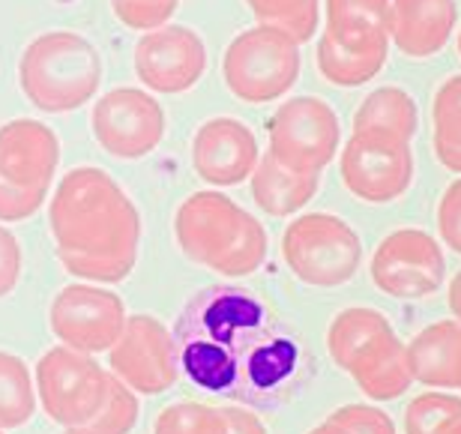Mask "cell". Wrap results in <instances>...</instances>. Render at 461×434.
Segmentation results:
<instances>
[{
	"mask_svg": "<svg viewBox=\"0 0 461 434\" xmlns=\"http://www.w3.org/2000/svg\"><path fill=\"white\" fill-rule=\"evenodd\" d=\"M171 339L180 375L195 390L255 411L288 404L312 377L297 327L240 285H207L192 294Z\"/></svg>",
	"mask_w": 461,
	"mask_h": 434,
	"instance_id": "1",
	"label": "cell"
},
{
	"mask_svg": "<svg viewBox=\"0 0 461 434\" xmlns=\"http://www.w3.org/2000/svg\"><path fill=\"white\" fill-rule=\"evenodd\" d=\"M49 228L63 270L81 282L117 285L141 252V213L103 168H72L51 195Z\"/></svg>",
	"mask_w": 461,
	"mask_h": 434,
	"instance_id": "2",
	"label": "cell"
},
{
	"mask_svg": "<svg viewBox=\"0 0 461 434\" xmlns=\"http://www.w3.org/2000/svg\"><path fill=\"white\" fill-rule=\"evenodd\" d=\"M174 240L192 264L225 279L258 273L270 252L261 219L222 192H195L183 201L174 216Z\"/></svg>",
	"mask_w": 461,
	"mask_h": 434,
	"instance_id": "3",
	"label": "cell"
},
{
	"mask_svg": "<svg viewBox=\"0 0 461 434\" xmlns=\"http://www.w3.org/2000/svg\"><path fill=\"white\" fill-rule=\"evenodd\" d=\"M18 85L33 108L45 114H69L96 96L103 85V58L87 36L49 31L22 51Z\"/></svg>",
	"mask_w": 461,
	"mask_h": 434,
	"instance_id": "4",
	"label": "cell"
},
{
	"mask_svg": "<svg viewBox=\"0 0 461 434\" xmlns=\"http://www.w3.org/2000/svg\"><path fill=\"white\" fill-rule=\"evenodd\" d=\"M303 69L300 42L279 27H249L228 42L222 58V78L230 96L249 105L282 99L297 85Z\"/></svg>",
	"mask_w": 461,
	"mask_h": 434,
	"instance_id": "5",
	"label": "cell"
},
{
	"mask_svg": "<svg viewBox=\"0 0 461 434\" xmlns=\"http://www.w3.org/2000/svg\"><path fill=\"white\" fill-rule=\"evenodd\" d=\"M282 258L294 279L309 288H342L359 273L363 243L345 219L303 213L285 228Z\"/></svg>",
	"mask_w": 461,
	"mask_h": 434,
	"instance_id": "6",
	"label": "cell"
},
{
	"mask_svg": "<svg viewBox=\"0 0 461 434\" xmlns=\"http://www.w3.org/2000/svg\"><path fill=\"white\" fill-rule=\"evenodd\" d=\"M270 156L300 174H321L336 159L342 144V123L336 108L318 96L285 99L267 126Z\"/></svg>",
	"mask_w": 461,
	"mask_h": 434,
	"instance_id": "7",
	"label": "cell"
},
{
	"mask_svg": "<svg viewBox=\"0 0 461 434\" xmlns=\"http://www.w3.org/2000/svg\"><path fill=\"white\" fill-rule=\"evenodd\" d=\"M108 372L94 354L58 345L36 366V393L45 417L63 429H81L105 402Z\"/></svg>",
	"mask_w": 461,
	"mask_h": 434,
	"instance_id": "8",
	"label": "cell"
},
{
	"mask_svg": "<svg viewBox=\"0 0 461 434\" xmlns=\"http://www.w3.org/2000/svg\"><path fill=\"white\" fill-rule=\"evenodd\" d=\"M375 288L395 300H422L444 288V249L422 228H399L377 243L368 264Z\"/></svg>",
	"mask_w": 461,
	"mask_h": 434,
	"instance_id": "9",
	"label": "cell"
},
{
	"mask_svg": "<svg viewBox=\"0 0 461 434\" xmlns=\"http://www.w3.org/2000/svg\"><path fill=\"white\" fill-rule=\"evenodd\" d=\"M339 174L350 195L366 204L399 201L413 183L411 144L375 132H354L339 156Z\"/></svg>",
	"mask_w": 461,
	"mask_h": 434,
	"instance_id": "10",
	"label": "cell"
},
{
	"mask_svg": "<svg viewBox=\"0 0 461 434\" xmlns=\"http://www.w3.org/2000/svg\"><path fill=\"white\" fill-rule=\"evenodd\" d=\"M90 126L108 156L123 162L144 159L165 138V108L147 90L114 87L94 103Z\"/></svg>",
	"mask_w": 461,
	"mask_h": 434,
	"instance_id": "11",
	"label": "cell"
},
{
	"mask_svg": "<svg viewBox=\"0 0 461 434\" xmlns=\"http://www.w3.org/2000/svg\"><path fill=\"white\" fill-rule=\"evenodd\" d=\"M126 306L114 291L90 282L67 285L49 309V327L60 345L81 354H108L126 327Z\"/></svg>",
	"mask_w": 461,
	"mask_h": 434,
	"instance_id": "12",
	"label": "cell"
},
{
	"mask_svg": "<svg viewBox=\"0 0 461 434\" xmlns=\"http://www.w3.org/2000/svg\"><path fill=\"white\" fill-rule=\"evenodd\" d=\"M112 375H117L138 395L168 393L180 381L177 350L171 330L150 315H129L126 327L108 350Z\"/></svg>",
	"mask_w": 461,
	"mask_h": 434,
	"instance_id": "13",
	"label": "cell"
},
{
	"mask_svg": "<svg viewBox=\"0 0 461 434\" xmlns=\"http://www.w3.org/2000/svg\"><path fill=\"white\" fill-rule=\"evenodd\" d=\"M207 72V45L186 24H165L135 45V76L153 94H186Z\"/></svg>",
	"mask_w": 461,
	"mask_h": 434,
	"instance_id": "14",
	"label": "cell"
},
{
	"mask_svg": "<svg viewBox=\"0 0 461 434\" xmlns=\"http://www.w3.org/2000/svg\"><path fill=\"white\" fill-rule=\"evenodd\" d=\"M261 162L255 132L234 117H213L192 138V165L198 177L213 186H240Z\"/></svg>",
	"mask_w": 461,
	"mask_h": 434,
	"instance_id": "15",
	"label": "cell"
},
{
	"mask_svg": "<svg viewBox=\"0 0 461 434\" xmlns=\"http://www.w3.org/2000/svg\"><path fill=\"white\" fill-rule=\"evenodd\" d=\"M60 165V141L51 126L33 117L0 126V177L22 189H51Z\"/></svg>",
	"mask_w": 461,
	"mask_h": 434,
	"instance_id": "16",
	"label": "cell"
},
{
	"mask_svg": "<svg viewBox=\"0 0 461 434\" xmlns=\"http://www.w3.org/2000/svg\"><path fill=\"white\" fill-rule=\"evenodd\" d=\"M456 24V0H390V40L404 58H435L447 49Z\"/></svg>",
	"mask_w": 461,
	"mask_h": 434,
	"instance_id": "17",
	"label": "cell"
},
{
	"mask_svg": "<svg viewBox=\"0 0 461 434\" xmlns=\"http://www.w3.org/2000/svg\"><path fill=\"white\" fill-rule=\"evenodd\" d=\"M395 341L393 324L384 312L368 306L342 309L327 327V350L330 359L354 377L359 368L368 366L377 354H384Z\"/></svg>",
	"mask_w": 461,
	"mask_h": 434,
	"instance_id": "18",
	"label": "cell"
},
{
	"mask_svg": "<svg viewBox=\"0 0 461 434\" xmlns=\"http://www.w3.org/2000/svg\"><path fill=\"white\" fill-rule=\"evenodd\" d=\"M413 381L440 390H461V324L438 321L408 341Z\"/></svg>",
	"mask_w": 461,
	"mask_h": 434,
	"instance_id": "19",
	"label": "cell"
},
{
	"mask_svg": "<svg viewBox=\"0 0 461 434\" xmlns=\"http://www.w3.org/2000/svg\"><path fill=\"white\" fill-rule=\"evenodd\" d=\"M324 33L350 51H390V0H327Z\"/></svg>",
	"mask_w": 461,
	"mask_h": 434,
	"instance_id": "20",
	"label": "cell"
},
{
	"mask_svg": "<svg viewBox=\"0 0 461 434\" xmlns=\"http://www.w3.org/2000/svg\"><path fill=\"white\" fill-rule=\"evenodd\" d=\"M321 174H300L285 168L270 153L261 156L255 174L249 177L255 204L273 219H288L303 213V207L318 195Z\"/></svg>",
	"mask_w": 461,
	"mask_h": 434,
	"instance_id": "21",
	"label": "cell"
},
{
	"mask_svg": "<svg viewBox=\"0 0 461 434\" xmlns=\"http://www.w3.org/2000/svg\"><path fill=\"white\" fill-rule=\"evenodd\" d=\"M420 111L408 90L402 87H375L354 114V132H375L395 138V141H408L417 135Z\"/></svg>",
	"mask_w": 461,
	"mask_h": 434,
	"instance_id": "22",
	"label": "cell"
},
{
	"mask_svg": "<svg viewBox=\"0 0 461 434\" xmlns=\"http://www.w3.org/2000/svg\"><path fill=\"white\" fill-rule=\"evenodd\" d=\"M357 386L363 390L366 399L372 402H393L411 390L413 384V368L408 359V345H402L399 339L393 341L384 354H377L372 363L363 366L354 375Z\"/></svg>",
	"mask_w": 461,
	"mask_h": 434,
	"instance_id": "23",
	"label": "cell"
},
{
	"mask_svg": "<svg viewBox=\"0 0 461 434\" xmlns=\"http://www.w3.org/2000/svg\"><path fill=\"white\" fill-rule=\"evenodd\" d=\"M318 72L336 87H363L384 69L386 51H350L321 33L318 40Z\"/></svg>",
	"mask_w": 461,
	"mask_h": 434,
	"instance_id": "24",
	"label": "cell"
},
{
	"mask_svg": "<svg viewBox=\"0 0 461 434\" xmlns=\"http://www.w3.org/2000/svg\"><path fill=\"white\" fill-rule=\"evenodd\" d=\"M36 413V386L24 359L0 350V429H18Z\"/></svg>",
	"mask_w": 461,
	"mask_h": 434,
	"instance_id": "25",
	"label": "cell"
},
{
	"mask_svg": "<svg viewBox=\"0 0 461 434\" xmlns=\"http://www.w3.org/2000/svg\"><path fill=\"white\" fill-rule=\"evenodd\" d=\"M249 13L267 27H279L300 45L315 36L321 24V0H246Z\"/></svg>",
	"mask_w": 461,
	"mask_h": 434,
	"instance_id": "26",
	"label": "cell"
},
{
	"mask_svg": "<svg viewBox=\"0 0 461 434\" xmlns=\"http://www.w3.org/2000/svg\"><path fill=\"white\" fill-rule=\"evenodd\" d=\"M461 426V399L449 393H422L404 408V434H449Z\"/></svg>",
	"mask_w": 461,
	"mask_h": 434,
	"instance_id": "27",
	"label": "cell"
},
{
	"mask_svg": "<svg viewBox=\"0 0 461 434\" xmlns=\"http://www.w3.org/2000/svg\"><path fill=\"white\" fill-rule=\"evenodd\" d=\"M138 393L120 381L117 375L108 372L105 402L96 411V417L85 422L81 429H72L76 434H129L138 422Z\"/></svg>",
	"mask_w": 461,
	"mask_h": 434,
	"instance_id": "28",
	"label": "cell"
},
{
	"mask_svg": "<svg viewBox=\"0 0 461 434\" xmlns=\"http://www.w3.org/2000/svg\"><path fill=\"white\" fill-rule=\"evenodd\" d=\"M153 434H228L225 413L201 402H174L159 411Z\"/></svg>",
	"mask_w": 461,
	"mask_h": 434,
	"instance_id": "29",
	"label": "cell"
},
{
	"mask_svg": "<svg viewBox=\"0 0 461 434\" xmlns=\"http://www.w3.org/2000/svg\"><path fill=\"white\" fill-rule=\"evenodd\" d=\"M431 144L438 150H461V76L438 87L431 103Z\"/></svg>",
	"mask_w": 461,
	"mask_h": 434,
	"instance_id": "30",
	"label": "cell"
},
{
	"mask_svg": "<svg viewBox=\"0 0 461 434\" xmlns=\"http://www.w3.org/2000/svg\"><path fill=\"white\" fill-rule=\"evenodd\" d=\"M180 0H112L114 15L129 31H159L177 13Z\"/></svg>",
	"mask_w": 461,
	"mask_h": 434,
	"instance_id": "31",
	"label": "cell"
},
{
	"mask_svg": "<svg viewBox=\"0 0 461 434\" xmlns=\"http://www.w3.org/2000/svg\"><path fill=\"white\" fill-rule=\"evenodd\" d=\"M330 420L342 426L348 434H399L395 422L384 411H377L375 404H345Z\"/></svg>",
	"mask_w": 461,
	"mask_h": 434,
	"instance_id": "32",
	"label": "cell"
},
{
	"mask_svg": "<svg viewBox=\"0 0 461 434\" xmlns=\"http://www.w3.org/2000/svg\"><path fill=\"white\" fill-rule=\"evenodd\" d=\"M49 192L42 189H22L6 177H0V222H24L40 213Z\"/></svg>",
	"mask_w": 461,
	"mask_h": 434,
	"instance_id": "33",
	"label": "cell"
},
{
	"mask_svg": "<svg viewBox=\"0 0 461 434\" xmlns=\"http://www.w3.org/2000/svg\"><path fill=\"white\" fill-rule=\"evenodd\" d=\"M438 234L453 252L461 255V177L449 183L438 201Z\"/></svg>",
	"mask_w": 461,
	"mask_h": 434,
	"instance_id": "34",
	"label": "cell"
},
{
	"mask_svg": "<svg viewBox=\"0 0 461 434\" xmlns=\"http://www.w3.org/2000/svg\"><path fill=\"white\" fill-rule=\"evenodd\" d=\"M22 267H24L22 243H18L13 231L0 225V300L9 297L15 291V285L22 282Z\"/></svg>",
	"mask_w": 461,
	"mask_h": 434,
	"instance_id": "35",
	"label": "cell"
},
{
	"mask_svg": "<svg viewBox=\"0 0 461 434\" xmlns=\"http://www.w3.org/2000/svg\"><path fill=\"white\" fill-rule=\"evenodd\" d=\"M222 413H225V429H228V434H267L264 422L258 420L252 411L222 408Z\"/></svg>",
	"mask_w": 461,
	"mask_h": 434,
	"instance_id": "36",
	"label": "cell"
},
{
	"mask_svg": "<svg viewBox=\"0 0 461 434\" xmlns=\"http://www.w3.org/2000/svg\"><path fill=\"white\" fill-rule=\"evenodd\" d=\"M449 309H453L456 321L461 324V270L453 276V282H449Z\"/></svg>",
	"mask_w": 461,
	"mask_h": 434,
	"instance_id": "37",
	"label": "cell"
},
{
	"mask_svg": "<svg viewBox=\"0 0 461 434\" xmlns=\"http://www.w3.org/2000/svg\"><path fill=\"white\" fill-rule=\"evenodd\" d=\"M309 434H348L342 426H336L333 420H327V422H321V426H315Z\"/></svg>",
	"mask_w": 461,
	"mask_h": 434,
	"instance_id": "38",
	"label": "cell"
},
{
	"mask_svg": "<svg viewBox=\"0 0 461 434\" xmlns=\"http://www.w3.org/2000/svg\"><path fill=\"white\" fill-rule=\"evenodd\" d=\"M449 434H461V426H456L453 431H449Z\"/></svg>",
	"mask_w": 461,
	"mask_h": 434,
	"instance_id": "39",
	"label": "cell"
},
{
	"mask_svg": "<svg viewBox=\"0 0 461 434\" xmlns=\"http://www.w3.org/2000/svg\"><path fill=\"white\" fill-rule=\"evenodd\" d=\"M458 54H461V31H458Z\"/></svg>",
	"mask_w": 461,
	"mask_h": 434,
	"instance_id": "40",
	"label": "cell"
},
{
	"mask_svg": "<svg viewBox=\"0 0 461 434\" xmlns=\"http://www.w3.org/2000/svg\"><path fill=\"white\" fill-rule=\"evenodd\" d=\"M67 434H76V431H72V429H67Z\"/></svg>",
	"mask_w": 461,
	"mask_h": 434,
	"instance_id": "41",
	"label": "cell"
},
{
	"mask_svg": "<svg viewBox=\"0 0 461 434\" xmlns=\"http://www.w3.org/2000/svg\"><path fill=\"white\" fill-rule=\"evenodd\" d=\"M0 434H4V429H0Z\"/></svg>",
	"mask_w": 461,
	"mask_h": 434,
	"instance_id": "42",
	"label": "cell"
}]
</instances>
